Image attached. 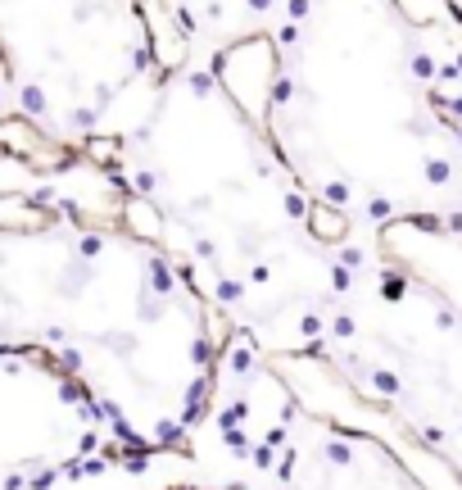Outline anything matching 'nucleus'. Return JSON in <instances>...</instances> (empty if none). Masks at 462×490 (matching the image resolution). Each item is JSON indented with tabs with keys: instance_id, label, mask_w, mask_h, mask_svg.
<instances>
[{
	"instance_id": "nucleus-1",
	"label": "nucleus",
	"mask_w": 462,
	"mask_h": 490,
	"mask_svg": "<svg viewBox=\"0 0 462 490\" xmlns=\"http://www.w3.org/2000/svg\"><path fill=\"white\" fill-rule=\"evenodd\" d=\"M276 69H281V60H276L267 36L231 46L223 64H218L223 91L240 104L245 118H254V128H267V109H272V95H276Z\"/></svg>"
},
{
	"instance_id": "nucleus-2",
	"label": "nucleus",
	"mask_w": 462,
	"mask_h": 490,
	"mask_svg": "<svg viewBox=\"0 0 462 490\" xmlns=\"http://www.w3.org/2000/svg\"><path fill=\"white\" fill-rule=\"evenodd\" d=\"M50 227V214L23 196V191H0V232H36Z\"/></svg>"
},
{
	"instance_id": "nucleus-3",
	"label": "nucleus",
	"mask_w": 462,
	"mask_h": 490,
	"mask_svg": "<svg viewBox=\"0 0 462 490\" xmlns=\"http://www.w3.org/2000/svg\"><path fill=\"white\" fill-rule=\"evenodd\" d=\"M308 232H313L317 241L335 245V241H344V232H349V218H344L335 205H322V200H317V205L308 209Z\"/></svg>"
}]
</instances>
